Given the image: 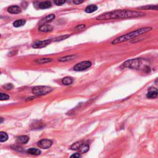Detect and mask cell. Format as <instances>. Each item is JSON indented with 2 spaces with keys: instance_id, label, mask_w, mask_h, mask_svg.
<instances>
[{
  "instance_id": "cell-1",
  "label": "cell",
  "mask_w": 158,
  "mask_h": 158,
  "mask_svg": "<svg viewBox=\"0 0 158 158\" xmlns=\"http://www.w3.org/2000/svg\"><path fill=\"white\" fill-rule=\"evenodd\" d=\"M145 13L136 10H115L114 11L108 12L103 14L96 17L98 20H107L110 19H120L127 18H135V17H140L144 16Z\"/></svg>"
},
{
  "instance_id": "cell-2",
  "label": "cell",
  "mask_w": 158,
  "mask_h": 158,
  "mask_svg": "<svg viewBox=\"0 0 158 158\" xmlns=\"http://www.w3.org/2000/svg\"><path fill=\"white\" fill-rule=\"evenodd\" d=\"M152 30V27H144L141 28V29H137L136 30L131 31L127 34L124 35L120 36L119 37L115 38V40H114L113 41L111 42L112 45H117V44L122 43V42L127 41L128 40L132 39L136 36L143 35L144 33H146L148 31H151Z\"/></svg>"
},
{
  "instance_id": "cell-3",
  "label": "cell",
  "mask_w": 158,
  "mask_h": 158,
  "mask_svg": "<svg viewBox=\"0 0 158 158\" xmlns=\"http://www.w3.org/2000/svg\"><path fill=\"white\" fill-rule=\"evenodd\" d=\"M52 91V89L48 86H37L32 88V93L36 96H42L50 93Z\"/></svg>"
},
{
  "instance_id": "cell-4",
  "label": "cell",
  "mask_w": 158,
  "mask_h": 158,
  "mask_svg": "<svg viewBox=\"0 0 158 158\" xmlns=\"http://www.w3.org/2000/svg\"><path fill=\"white\" fill-rule=\"evenodd\" d=\"M142 64V59H131L124 62L123 66L125 67L132 69H138Z\"/></svg>"
},
{
  "instance_id": "cell-5",
  "label": "cell",
  "mask_w": 158,
  "mask_h": 158,
  "mask_svg": "<svg viewBox=\"0 0 158 158\" xmlns=\"http://www.w3.org/2000/svg\"><path fill=\"white\" fill-rule=\"evenodd\" d=\"M92 66V62L89 61H85L78 63L73 67V70L75 71H83L88 69Z\"/></svg>"
},
{
  "instance_id": "cell-6",
  "label": "cell",
  "mask_w": 158,
  "mask_h": 158,
  "mask_svg": "<svg viewBox=\"0 0 158 158\" xmlns=\"http://www.w3.org/2000/svg\"><path fill=\"white\" fill-rule=\"evenodd\" d=\"M52 141L48 139H42L38 142V146L42 149H48L51 146Z\"/></svg>"
},
{
  "instance_id": "cell-7",
  "label": "cell",
  "mask_w": 158,
  "mask_h": 158,
  "mask_svg": "<svg viewBox=\"0 0 158 158\" xmlns=\"http://www.w3.org/2000/svg\"><path fill=\"white\" fill-rule=\"evenodd\" d=\"M158 96V89L156 88L150 87L148 89L146 97L149 99H155Z\"/></svg>"
},
{
  "instance_id": "cell-8",
  "label": "cell",
  "mask_w": 158,
  "mask_h": 158,
  "mask_svg": "<svg viewBox=\"0 0 158 158\" xmlns=\"http://www.w3.org/2000/svg\"><path fill=\"white\" fill-rule=\"evenodd\" d=\"M51 40H43V41H36L35 43L33 44L32 47L33 48H41L43 47L46 46L49 44L51 43Z\"/></svg>"
},
{
  "instance_id": "cell-9",
  "label": "cell",
  "mask_w": 158,
  "mask_h": 158,
  "mask_svg": "<svg viewBox=\"0 0 158 158\" xmlns=\"http://www.w3.org/2000/svg\"><path fill=\"white\" fill-rule=\"evenodd\" d=\"M55 18V15L54 14H50L48 15H47L45 17H44L43 19H42L40 22V24L41 25H43V24H46V23H48V22H51V21L53 20V19Z\"/></svg>"
},
{
  "instance_id": "cell-10",
  "label": "cell",
  "mask_w": 158,
  "mask_h": 158,
  "mask_svg": "<svg viewBox=\"0 0 158 158\" xmlns=\"http://www.w3.org/2000/svg\"><path fill=\"white\" fill-rule=\"evenodd\" d=\"M8 11L10 14H19L21 13V9L17 6H12L8 9Z\"/></svg>"
},
{
  "instance_id": "cell-11",
  "label": "cell",
  "mask_w": 158,
  "mask_h": 158,
  "mask_svg": "<svg viewBox=\"0 0 158 158\" xmlns=\"http://www.w3.org/2000/svg\"><path fill=\"white\" fill-rule=\"evenodd\" d=\"M29 136H26V135H22V136H19V137L17 138L16 142L19 144L24 145V144L27 143V142L29 141Z\"/></svg>"
},
{
  "instance_id": "cell-12",
  "label": "cell",
  "mask_w": 158,
  "mask_h": 158,
  "mask_svg": "<svg viewBox=\"0 0 158 158\" xmlns=\"http://www.w3.org/2000/svg\"><path fill=\"white\" fill-rule=\"evenodd\" d=\"M53 28L51 25H48V24H43L41 25L39 28V30L43 32H48V31H52V30Z\"/></svg>"
},
{
  "instance_id": "cell-13",
  "label": "cell",
  "mask_w": 158,
  "mask_h": 158,
  "mask_svg": "<svg viewBox=\"0 0 158 158\" xmlns=\"http://www.w3.org/2000/svg\"><path fill=\"white\" fill-rule=\"evenodd\" d=\"M98 9V7L97 6L94 4H91L88 6L87 8L85 9V13H92L95 12L96 10Z\"/></svg>"
},
{
  "instance_id": "cell-14",
  "label": "cell",
  "mask_w": 158,
  "mask_h": 158,
  "mask_svg": "<svg viewBox=\"0 0 158 158\" xmlns=\"http://www.w3.org/2000/svg\"><path fill=\"white\" fill-rule=\"evenodd\" d=\"M84 144L83 141H77L75 142L71 146V150H80V149L81 148L82 146Z\"/></svg>"
},
{
  "instance_id": "cell-15",
  "label": "cell",
  "mask_w": 158,
  "mask_h": 158,
  "mask_svg": "<svg viewBox=\"0 0 158 158\" xmlns=\"http://www.w3.org/2000/svg\"><path fill=\"white\" fill-rule=\"evenodd\" d=\"M27 152L31 155H33V156H37L39 155V154H41V151H40L39 149L37 148H29V150H27Z\"/></svg>"
},
{
  "instance_id": "cell-16",
  "label": "cell",
  "mask_w": 158,
  "mask_h": 158,
  "mask_svg": "<svg viewBox=\"0 0 158 158\" xmlns=\"http://www.w3.org/2000/svg\"><path fill=\"white\" fill-rule=\"evenodd\" d=\"M51 6V3L50 1H43V2L40 3L39 4V8L42 9H48Z\"/></svg>"
},
{
  "instance_id": "cell-17",
  "label": "cell",
  "mask_w": 158,
  "mask_h": 158,
  "mask_svg": "<svg viewBox=\"0 0 158 158\" xmlns=\"http://www.w3.org/2000/svg\"><path fill=\"white\" fill-rule=\"evenodd\" d=\"M139 9L145 10H158V4L156 5H146L145 6L140 7Z\"/></svg>"
},
{
  "instance_id": "cell-18",
  "label": "cell",
  "mask_w": 158,
  "mask_h": 158,
  "mask_svg": "<svg viewBox=\"0 0 158 158\" xmlns=\"http://www.w3.org/2000/svg\"><path fill=\"white\" fill-rule=\"evenodd\" d=\"M62 83L64 85H70L73 83V79L71 77H66L62 80Z\"/></svg>"
},
{
  "instance_id": "cell-19",
  "label": "cell",
  "mask_w": 158,
  "mask_h": 158,
  "mask_svg": "<svg viewBox=\"0 0 158 158\" xmlns=\"http://www.w3.org/2000/svg\"><path fill=\"white\" fill-rule=\"evenodd\" d=\"M26 21L24 19H19V20H15V22H14L13 23V25L15 27H20L23 26L24 25H25Z\"/></svg>"
},
{
  "instance_id": "cell-20",
  "label": "cell",
  "mask_w": 158,
  "mask_h": 158,
  "mask_svg": "<svg viewBox=\"0 0 158 158\" xmlns=\"http://www.w3.org/2000/svg\"><path fill=\"white\" fill-rule=\"evenodd\" d=\"M76 57L77 56H74V55L67 56H65V57H61V58L59 59V61H61V62H66V61H72V60H73V59H75Z\"/></svg>"
},
{
  "instance_id": "cell-21",
  "label": "cell",
  "mask_w": 158,
  "mask_h": 158,
  "mask_svg": "<svg viewBox=\"0 0 158 158\" xmlns=\"http://www.w3.org/2000/svg\"><path fill=\"white\" fill-rule=\"evenodd\" d=\"M8 135L6 133L4 132V131H1L0 132V142L3 143L8 140Z\"/></svg>"
},
{
  "instance_id": "cell-22",
  "label": "cell",
  "mask_w": 158,
  "mask_h": 158,
  "mask_svg": "<svg viewBox=\"0 0 158 158\" xmlns=\"http://www.w3.org/2000/svg\"><path fill=\"white\" fill-rule=\"evenodd\" d=\"M52 61L51 59L50 58H41V59H38L36 61V62L38 64H45V63L50 62Z\"/></svg>"
},
{
  "instance_id": "cell-23",
  "label": "cell",
  "mask_w": 158,
  "mask_h": 158,
  "mask_svg": "<svg viewBox=\"0 0 158 158\" xmlns=\"http://www.w3.org/2000/svg\"><path fill=\"white\" fill-rule=\"evenodd\" d=\"M89 145H88L87 143H84L83 145L82 146L81 148L80 149V151L82 152V153H85V152H87L89 150Z\"/></svg>"
},
{
  "instance_id": "cell-24",
  "label": "cell",
  "mask_w": 158,
  "mask_h": 158,
  "mask_svg": "<svg viewBox=\"0 0 158 158\" xmlns=\"http://www.w3.org/2000/svg\"><path fill=\"white\" fill-rule=\"evenodd\" d=\"M9 98V96L8 94L6 93H1L0 94V99H1V101L8 100Z\"/></svg>"
},
{
  "instance_id": "cell-25",
  "label": "cell",
  "mask_w": 158,
  "mask_h": 158,
  "mask_svg": "<svg viewBox=\"0 0 158 158\" xmlns=\"http://www.w3.org/2000/svg\"><path fill=\"white\" fill-rule=\"evenodd\" d=\"M66 0H54V2L57 6H61L66 3Z\"/></svg>"
},
{
  "instance_id": "cell-26",
  "label": "cell",
  "mask_w": 158,
  "mask_h": 158,
  "mask_svg": "<svg viewBox=\"0 0 158 158\" xmlns=\"http://www.w3.org/2000/svg\"><path fill=\"white\" fill-rule=\"evenodd\" d=\"M85 25H84V24H81V25H77L76 27H75V30H83L85 28Z\"/></svg>"
},
{
  "instance_id": "cell-27",
  "label": "cell",
  "mask_w": 158,
  "mask_h": 158,
  "mask_svg": "<svg viewBox=\"0 0 158 158\" xmlns=\"http://www.w3.org/2000/svg\"><path fill=\"white\" fill-rule=\"evenodd\" d=\"M3 87H4L6 89H7V90H9V89L13 88V85H12L11 83H7V84H5V85L3 86Z\"/></svg>"
},
{
  "instance_id": "cell-28",
  "label": "cell",
  "mask_w": 158,
  "mask_h": 158,
  "mask_svg": "<svg viewBox=\"0 0 158 158\" xmlns=\"http://www.w3.org/2000/svg\"><path fill=\"white\" fill-rule=\"evenodd\" d=\"M69 36V35H65V36H61L60 37L58 38H56L54 39V41H61V40H63L64 39H66V38H68Z\"/></svg>"
},
{
  "instance_id": "cell-29",
  "label": "cell",
  "mask_w": 158,
  "mask_h": 158,
  "mask_svg": "<svg viewBox=\"0 0 158 158\" xmlns=\"http://www.w3.org/2000/svg\"><path fill=\"white\" fill-rule=\"evenodd\" d=\"M85 0H73V2L75 4H80L83 2Z\"/></svg>"
},
{
  "instance_id": "cell-30",
  "label": "cell",
  "mask_w": 158,
  "mask_h": 158,
  "mask_svg": "<svg viewBox=\"0 0 158 158\" xmlns=\"http://www.w3.org/2000/svg\"><path fill=\"white\" fill-rule=\"evenodd\" d=\"M71 157H81V155H80V154L79 153H75V154H72V155L71 156Z\"/></svg>"
}]
</instances>
